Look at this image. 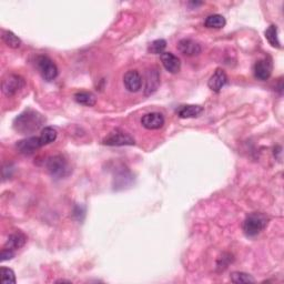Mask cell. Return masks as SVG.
<instances>
[{"label": "cell", "mask_w": 284, "mask_h": 284, "mask_svg": "<svg viewBox=\"0 0 284 284\" xmlns=\"http://www.w3.org/2000/svg\"><path fill=\"white\" fill-rule=\"evenodd\" d=\"M123 84L128 91L138 92L141 89L142 78L137 70H129L123 75Z\"/></svg>", "instance_id": "30bf717a"}, {"label": "cell", "mask_w": 284, "mask_h": 284, "mask_svg": "<svg viewBox=\"0 0 284 284\" xmlns=\"http://www.w3.org/2000/svg\"><path fill=\"white\" fill-rule=\"evenodd\" d=\"M85 214H86V209H85V206L83 205H77L74 208V210H73V216L77 218L79 221H83V218H81L80 216H83L85 217Z\"/></svg>", "instance_id": "484cf974"}, {"label": "cell", "mask_w": 284, "mask_h": 284, "mask_svg": "<svg viewBox=\"0 0 284 284\" xmlns=\"http://www.w3.org/2000/svg\"><path fill=\"white\" fill-rule=\"evenodd\" d=\"M141 124L148 130H158L165 124V117L160 112L147 113L142 117Z\"/></svg>", "instance_id": "8fae6325"}, {"label": "cell", "mask_w": 284, "mask_h": 284, "mask_svg": "<svg viewBox=\"0 0 284 284\" xmlns=\"http://www.w3.org/2000/svg\"><path fill=\"white\" fill-rule=\"evenodd\" d=\"M45 122L46 118L39 112L27 109L14 120V129L20 135H30L39 130Z\"/></svg>", "instance_id": "6da1fadb"}, {"label": "cell", "mask_w": 284, "mask_h": 284, "mask_svg": "<svg viewBox=\"0 0 284 284\" xmlns=\"http://www.w3.org/2000/svg\"><path fill=\"white\" fill-rule=\"evenodd\" d=\"M37 67L46 81H53L58 77V68L55 62L47 56H39L37 58Z\"/></svg>", "instance_id": "5b68a950"}, {"label": "cell", "mask_w": 284, "mask_h": 284, "mask_svg": "<svg viewBox=\"0 0 284 284\" xmlns=\"http://www.w3.org/2000/svg\"><path fill=\"white\" fill-rule=\"evenodd\" d=\"M264 35H266L267 40L269 41L271 46L277 49L281 48V42L279 40V31H277V27L275 24H271V26H269Z\"/></svg>", "instance_id": "e0dca14e"}, {"label": "cell", "mask_w": 284, "mask_h": 284, "mask_svg": "<svg viewBox=\"0 0 284 284\" xmlns=\"http://www.w3.org/2000/svg\"><path fill=\"white\" fill-rule=\"evenodd\" d=\"M272 59L270 57L256 61L253 67L254 77L260 81L268 80L272 73Z\"/></svg>", "instance_id": "52a82bcc"}, {"label": "cell", "mask_w": 284, "mask_h": 284, "mask_svg": "<svg viewBox=\"0 0 284 284\" xmlns=\"http://www.w3.org/2000/svg\"><path fill=\"white\" fill-rule=\"evenodd\" d=\"M269 223V217L264 213H251L244 220L243 222V232L248 238L256 237L267 228Z\"/></svg>", "instance_id": "7a4b0ae2"}, {"label": "cell", "mask_w": 284, "mask_h": 284, "mask_svg": "<svg viewBox=\"0 0 284 284\" xmlns=\"http://www.w3.org/2000/svg\"><path fill=\"white\" fill-rule=\"evenodd\" d=\"M0 275H2V283L3 284H9V283H16V275L15 272L9 268L3 267L0 269Z\"/></svg>", "instance_id": "cb8c5ba5"}, {"label": "cell", "mask_w": 284, "mask_h": 284, "mask_svg": "<svg viewBox=\"0 0 284 284\" xmlns=\"http://www.w3.org/2000/svg\"><path fill=\"white\" fill-rule=\"evenodd\" d=\"M161 62L166 70L170 73H178L181 69V61L172 53H163L161 56Z\"/></svg>", "instance_id": "4fadbf2b"}, {"label": "cell", "mask_w": 284, "mask_h": 284, "mask_svg": "<svg viewBox=\"0 0 284 284\" xmlns=\"http://www.w3.org/2000/svg\"><path fill=\"white\" fill-rule=\"evenodd\" d=\"M26 85L22 77L18 74H8L7 77L3 80V92L6 96L11 97L16 94L18 91H20L22 88Z\"/></svg>", "instance_id": "8992f818"}, {"label": "cell", "mask_w": 284, "mask_h": 284, "mask_svg": "<svg viewBox=\"0 0 284 284\" xmlns=\"http://www.w3.org/2000/svg\"><path fill=\"white\" fill-rule=\"evenodd\" d=\"M231 281L233 283H254L255 279L252 275L244 272H233L231 273Z\"/></svg>", "instance_id": "603a6c76"}, {"label": "cell", "mask_w": 284, "mask_h": 284, "mask_svg": "<svg viewBox=\"0 0 284 284\" xmlns=\"http://www.w3.org/2000/svg\"><path fill=\"white\" fill-rule=\"evenodd\" d=\"M74 100L77 101L79 105H84L87 107H92L97 102L96 97H94L91 92H86V91L75 93Z\"/></svg>", "instance_id": "d6986e66"}, {"label": "cell", "mask_w": 284, "mask_h": 284, "mask_svg": "<svg viewBox=\"0 0 284 284\" xmlns=\"http://www.w3.org/2000/svg\"><path fill=\"white\" fill-rule=\"evenodd\" d=\"M226 20L223 16L221 15H211L206 17L204 21V27L210 29H221L225 26Z\"/></svg>", "instance_id": "ac0fdd59"}, {"label": "cell", "mask_w": 284, "mask_h": 284, "mask_svg": "<svg viewBox=\"0 0 284 284\" xmlns=\"http://www.w3.org/2000/svg\"><path fill=\"white\" fill-rule=\"evenodd\" d=\"M27 242V237L23 235L22 232H15L9 236L7 242L5 244V248H8L10 250H18L22 248Z\"/></svg>", "instance_id": "2e32d148"}, {"label": "cell", "mask_w": 284, "mask_h": 284, "mask_svg": "<svg viewBox=\"0 0 284 284\" xmlns=\"http://www.w3.org/2000/svg\"><path fill=\"white\" fill-rule=\"evenodd\" d=\"M102 143L106 144V146H111V147H122V146H134L136 141L129 134H127V132L117 129L115 131L110 132V134L104 139Z\"/></svg>", "instance_id": "277c9868"}, {"label": "cell", "mask_w": 284, "mask_h": 284, "mask_svg": "<svg viewBox=\"0 0 284 284\" xmlns=\"http://www.w3.org/2000/svg\"><path fill=\"white\" fill-rule=\"evenodd\" d=\"M16 147L21 154L30 156V154L35 153L36 150L41 148L42 144L40 142L39 137H30V138L24 139V140L19 141L16 144Z\"/></svg>", "instance_id": "ba28073f"}, {"label": "cell", "mask_w": 284, "mask_h": 284, "mask_svg": "<svg viewBox=\"0 0 284 284\" xmlns=\"http://www.w3.org/2000/svg\"><path fill=\"white\" fill-rule=\"evenodd\" d=\"M62 282H67V283H71V281H69V280H58L57 281V283H62Z\"/></svg>", "instance_id": "4316f807"}, {"label": "cell", "mask_w": 284, "mask_h": 284, "mask_svg": "<svg viewBox=\"0 0 284 284\" xmlns=\"http://www.w3.org/2000/svg\"><path fill=\"white\" fill-rule=\"evenodd\" d=\"M203 112V108L201 106L195 105H186L181 106L180 108L176 110L178 116L182 119H189V118H197L201 113Z\"/></svg>", "instance_id": "9a60e30c"}, {"label": "cell", "mask_w": 284, "mask_h": 284, "mask_svg": "<svg viewBox=\"0 0 284 284\" xmlns=\"http://www.w3.org/2000/svg\"><path fill=\"white\" fill-rule=\"evenodd\" d=\"M46 168L49 174L55 179L66 178L71 172L67 160L62 156H54L48 158V160L46 161Z\"/></svg>", "instance_id": "3957f363"}, {"label": "cell", "mask_w": 284, "mask_h": 284, "mask_svg": "<svg viewBox=\"0 0 284 284\" xmlns=\"http://www.w3.org/2000/svg\"><path fill=\"white\" fill-rule=\"evenodd\" d=\"M167 48V41L165 39H157L152 41L148 47V51L152 55H162Z\"/></svg>", "instance_id": "7402d4cb"}, {"label": "cell", "mask_w": 284, "mask_h": 284, "mask_svg": "<svg viewBox=\"0 0 284 284\" xmlns=\"http://www.w3.org/2000/svg\"><path fill=\"white\" fill-rule=\"evenodd\" d=\"M15 251L14 250H10L8 248H4L2 250V261H8L11 260L12 257H15Z\"/></svg>", "instance_id": "d4e9b609"}, {"label": "cell", "mask_w": 284, "mask_h": 284, "mask_svg": "<svg viewBox=\"0 0 284 284\" xmlns=\"http://www.w3.org/2000/svg\"><path fill=\"white\" fill-rule=\"evenodd\" d=\"M3 40L5 41L6 45L10 48H19L21 46V40L19 39L18 36H16L14 33L11 31H4L3 33Z\"/></svg>", "instance_id": "44dd1931"}, {"label": "cell", "mask_w": 284, "mask_h": 284, "mask_svg": "<svg viewBox=\"0 0 284 284\" xmlns=\"http://www.w3.org/2000/svg\"><path fill=\"white\" fill-rule=\"evenodd\" d=\"M226 84H228V75L223 69H217L209 79L208 86L213 92H220Z\"/></svg>", "instance_id": "7c38bea8"}, {"label": "cell", "mask_w": 284, "mask_h": 284, "mask_svg": "<svg viewBox=\"0 0 284 284\" xmlns=\"http://www.w3.org/2000/svg\"><path fill=\"white\" fill-rule=\"evenodd\" d=\"M160 86V72L157 68H151L146 73V87H144V94L151 96L153 94Z\"/></svg>", "instance_id": "9c48e42d"}, {"label": "cell", "mask_w": 284, "mask_h": 284, "mask_svg": "<svg viewBox=\"0 0 284 284\" xmlns=\"http://www.w3.org/2000/svg\"><path fill=\"white\" fill-rule=\"evenodd\" d=\"M57 136H58V135H57V131H56L55 128H53V127H45V128H43L42 131H41V135L39 136L42 147L47 146V144L56 141Z\"/></svg>", "instance_id": "ffe728a7"}, {"label": "cell", "mask_w": 284, "mask_h": 284, "mask_svg": "<svg viewBox=\"0 0 284 284\" xmlns=\"http://www.w3.org/2000/svg\"><path fill=\"white\" fill-rule=\"evenodd\" d=\"M178 50L185 56L193 57L201 54L202 48L198 42H195L192 39H182L178 43Z\"/></svg>", "instance_id": "5bb4252c"}]
</instances>
